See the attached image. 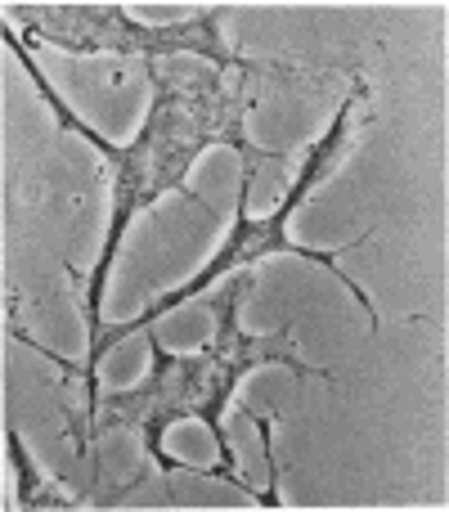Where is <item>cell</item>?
Instances as JSON below:
<instances>
[{"instance_id":"cell-2","label":"cell","mask_w":449,"mask_h":512,"mask_svg":"<svg viewBox=\"0 0 449 512\" xmlns=\"http://www.w3.org/2000/svg\"><path fill=\"white\" fill-rule=\"evenodd\" d=\"M252 292V270H234V279H225V288L212 297V315H216V337L203 346V351H185V355H167L162 342L149 333V355H153V373L140 382V387L126 391H108L99 396V409L86 414V427L68 423V436L77 441L81 459L95 463V436H113L126 432V427H140L144 432V450L158 463L162 472H185V463L171 459L162 450V436H167L171 423L180 418H198L207 423L216 450H221V463L216 468H203V477H221L229 486H238L243 495L261 499V490L247 486L234 468V450H229V432L221 427V409L225 400L234 396V387L261 364H279V369H292L297 378H333V373L315 369L297 355L292 346V324H279L270 333H243L238 328V306Z\"/></svg>"},{"instance_id":"cell-5","label":"cell","mask_w":449,"mask_h":512,"mask_svg":"<svg viewBox=\"0 0 449 512\" xmlns=\"http://www.w3.org/2000/svg\"><path fill=\"white\" fill-rule=\"evenodd\" d=\"M5 441H9V459H14V472H18V495H14L18 508H104V504H113V499H104V495H72V490L41 481L14 427L5 432Z\"/></svg>"},{"instance_id":"cell-6","label":"cell","mask_w":449,"mask_h":512,"mask_svg":"<svg viewBox=\"0 0 449 512\" xmlns=\"http://www.w3.org/2000/svg\"><path fill=\"white\" fill-rule=\"evenodd\" d=\"M247 418L261 427V450H265V468H270V486H265V508H279V463H274V450H270V418L261 414L256 405H247Z\"/></svg>"},{"instance_id":"cell-1","label":"cell","mask_w":449,"mask_h":512,"mask_svg":"<svg viewBox=\"0 0 449 512\" xmlns=\"http://www.w3.org/2000/svg\"><path fill=\"white\" fill-rule=\"evenodd\" d=\"M5 45H9V54H18V63H23L27 77L36 81L41 99L54 108L59 131H72V135H81V140H90L104 153L108 167H113V221H108L104 252H99L95 270H90V283H86V328H90V342H95V337L104 333L99 301H104L108 270H113L117 248H122L135 216L149 212L162 194H185L189 203L207 207L203 198L185 185V176L212 144L238 149V158H243V180H256L261 162H279L283 153L252 149V140L243 135L247 99L238 95L234 86H225V72H194L171 59L149 63V77H153L149 117H144L140 135H135L131 144H113L108 135H99L90 122H81V117L54 95L45 72L36 68V59L27 54V41L18 32H9V23H5Z\"/></svg>"},{"instance_id":"cell-3","label":"cell","mask_w":449,"mask_h":512,"mask_svg":"<svg viewBox=\"0 0 449 512\" xmlns=\"http://www.w3.org/2000/svg\"><path fill=\"white\" fill-rule=\"evenodd\" d=\"M364 95H369V86H364V81H355L351 95H346V99H342V108L333 113V126H328V131L319 135V140L306 149V158H301L297 180H292V189L283 194V203L274 207L270 216H252V212H247V198H252V180H243V185H238L234 230H229V239L221 243V252H216L212 261H207L203 270L194 274V279L180 283V288H171V292H162L158 301H149V306H144L135 319H126V324L104 328V333H99L95 342H90L86 364H63V360H54V355H45L50 364H63V373H68V378H77V373H81V387H86V414H95V409H99V396H104V391H99V360H104V355L113 351L117 342H126V337L140 333V328H153V319L171 315V310L185 306L189 297H198V292H207L216 279H225L229 270H247V265H256L261 256H297V261H310V265H324V270H333V279L342 283L346 292H355V301H360V306L369 310V328H378V310H373L369 292H364L360 283H355L351 274L342 270V265H337V256H346V252L364 248V243H369V234L351 239L346 248H337V252L301 248V243L288 234V221L301 212V203H306V198L315 194V185H324L328 167H333L337 153H342V144H346V126H351V113H355V104H360Z\"/></svg>"},{"instance_id":"cell-4","label":"cell","mask_w":449,"mask_h":512,"mask_svg":"<svg viewBox=\"0 0 449 512\" xmlns=\"http://www.w3.org/2000/svg\"><path fill=\"white\" fill-rule=\"evenodd\" d=\"M23 23V41L59 45L68 54H135L144 63L162 59H207L216 72H243V77H301L279 63H256L229 50L221 36L225 5H212L185 23H135L126 5H14Z\"/></svg>"}]
</instances>
